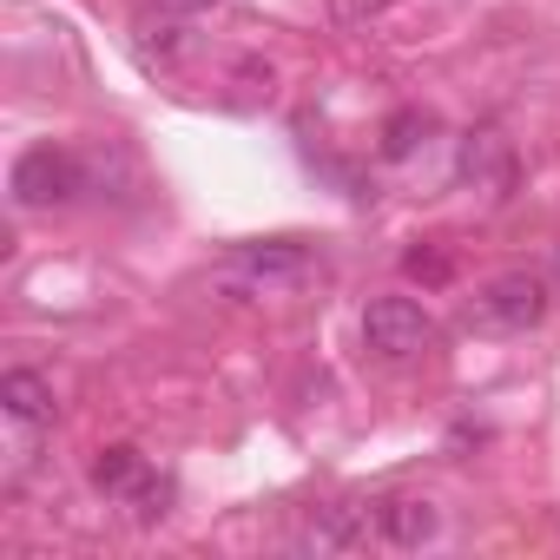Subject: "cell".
Instances as JSON below:
<instances>
[{"mask_svg":"<svg viewBox=\"0 0 560 560\" xmlns=\"http://www.w3.org/2000/svg\"><path fill=\"white\" fill-rule=\"evenodd\" d=\"M402 264H409V277H429V284H442V277H448V257H435V250H409Z\"/></svg>","mask_w":560,"mask_h":560,"instance_id":"obj_10","label":"cell"},{"mask_svg":"<svg viewBox=\"0 0 560 560\" xmlns=\"http://www.w3.org/2000/svg\"><path fill=\"white\" fill-rule=\"evenodd\" d=\"M540 317H547V277H534V270H501L494 284H481V298H475V324L501 330V337H521Z\"/></svg>","mask_w":560,"mask_h":560,"instance_id":"obj_3","label":"cell"},{"mask_svg":"<svg viewBox=\"0 0 560 560\" xmlns=\"http://www.w3.org/2000/svg\"><path fill=\"white\" fill-rule=\"evenodd\" d=\"M165 501H172V488H165V481H145V475L132 481V521H159V514H165Z\"/></svg>","mask_w":560,"mask_h":560,"instance_id":"obj_9","label":"cell"},{"mask_svg":"<svg viewBox=\"0 0 560 560\" xmlns=\"http://www.w3.org/2000/svg\"><path fill=\"white\" fill-rule=\"evenodd\" d=\"M422 132H429V119H422L416 106H402V113H396V119L383 126V159H409Z\"/></svg>","mask_w":560,"mask_h":560,"instance_id":"obj_8","label":"cell"},{"mask_svg":"<svg viewBox=\"0 0 560 560\" xmlns=\"http://www.w3.org/2000/svg\"><path fill=\"white\" fill-rule=\"evenodd\" d=\"M139 475H145V462H139V448H126V442H113V448L93 455V488H106V494H132Z\"/></svg>","mask_w":560,"mask_h":560,"instance_id":"obj_7","label":"cell"},{"mask_svg":"<svg viewBox=\"0 0 560 560\" xmlns=\"http://www.w3.org/2000/svg\"><path fill=\"white\" fill-rule=\"evenodd\" d=\"M389 0H337V21H376Z\"/></svg>","mask_w":560,"mask_h":560,"instance_id":"obj_11","label":"cell"},{"mask_svg":"<svg viewBox=\"0 0 560 560\" xmlns=\"http://www.w3.org/2000/svg\"><path fill=\"white\" fill-rule=\"evenodd\" d=\"M370 514H376V547H402V553L429 547L442 527L435 501H422V494H383V501H370Z\"/></svg>","mask_w":560,"mask_h":560,"instance_id":"obj_5","label":"cell"},{"mask_svg":"<svg viewBox=\"0 0 560 560\" xmlns=\"http://www.w3.org/2000/svg\"><path fill=\"white\" fill-rule=\"evenodd\" d=\"M205 8H218V0H165V14H205Z\"/></svg>","mask_w":560,"mask_h":560,"instance_id":"obj_12","label":"cell"},{"mask_svg":"<svg viewBox=\"0 0 560 560\" xmlns=\"http://www.w3.org/2000/svg\"><path fill=\"white\" fill-rule=\"evenodd\" d=\"M14 205H27V211H47V205H67V198H80V159L67 152V145H27L21 159H14Z\"/></svg>","mask_w":560,"mask_h":560,"instance_id":"obj_4","label":"cell"},{"mask_svg":"<svg viewBox=\"0 0 560 560\" xmlns=\"http://www.w3.org/2000/svg\"><path fill=\"white\" fill-rule=\"evenodd\" d=\"M311 270V250L291 244V237H270V244H237L218 270V284L237 291V298H270V291H284L298 284V277Z\"/></svg>","mask_w":560,"mask_h":560,"instance_id":"obj_1","label":"cell"},{"mask_svg":"<svg viewBox=\"0 0 560 560\" xmlns=\"http://www.w3.org/2000/svg\"><path fill=\"white\" fill-rule=\"evenodd\" d=\"M0 409H8L14 422H27V429H40V422H54V383L47 376H34V370H8L0 376Z\"/></svg>","mask_w":560,"mask_h":560,"instance_id":"obj_6","label":"cell"},{"mask_svg":"<svg viewBox=\"0 0 560 560\" xmlns=\"http://www.w3.org/2000/svg\"><path fill=\"white\" fill-rule=\"evenodd\" d=\"M435 337L442 330L416 298H370V311H363V343L389 363H409V357L435 350Z\"/></svg>","mask_w":560,"mask_h":560,"instance_id":"obj_2","label":"cell"}]
</instances>
